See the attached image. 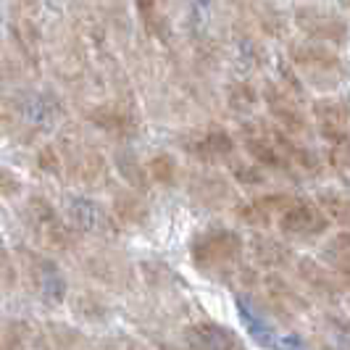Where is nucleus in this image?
<instances>
[{
	"label": "nucleus",
	"mask_w": 350,
	"mask_h": 350,
	"mask_svg": "<svg viewBox=\"0 0 350 350\" xmlns=\"http://www.w3.org/2000/svg\"><path fill=\"white\" fill-rule=\"evenodd\" d=\"M280 229L287 237H298V240H308V237H319L329 227L327 213L321 211L319 203L303 200V198H293V203L284 208L280 216Z\"/></svg>",
	"instance_id": "f03ea898"
},
{
	"label": "nucleus",
	"mask_w": 350,
	"mask_h": 350,
	"mask_svg": "<svg viewBox=\"0 0 350 350\" xmlns=\"http://www.w3.org/2000/svg\"><path fill=\"white\" fill-rule=\"evenodd\" d=\"M314 119L319 124V132L332 142L334 148H340L342 142H348V129H350V108L345 100H316L314 103Z\"/></svg>",
	"instance_id": "20e7f679"
},
{
	"label": "nucleus",
	"mask_w": 350,
	"mask_h": 350,
	"mask_svg": "<svg viewBox=\"0 0 350 350\" xmlns=\"http://www.w3.org/2000/svg\"><path fill=\"white\" fill-rule=\"evenodd\" d=\"M69 213L74 219V224L85 232H92V234H116V221L113 216L98 206L95 200H88V198H74L69 203Z\"/></svg>",
	"instance_id": "423d86ee"
},
{
	"label": "nucleus",
	"mask_w": 350,
	"mask_h": 350,
	"mask_svg": "<svg viewBox=\"0 0 350 350\" xmlns=\"http://www.w3.org/2000/svg\"><path fill=\"white\" fill-rule=\"evenodd\" d=\"M293 64L298 66L308 79H314L311 85H321V79L327 85H337V74H340V58L321 42H300L293 48Z\"/></svg>",
	"instance_id": "7ed1b4c3"
},
{
	"label": "nucleus",
	"mask_w": 350,
	"mask_h": 350,
	"mask_svg": "<svg viewBox=\"0 0 350 350\" xmlns=\"http://www.w3.org/2000/svg\"><path fill=\"white\" fill-rule=\"evenodd\" d=\"M161 5H163V0H140L142 21H145L148 27H153L156 21H161Z\"/></svg>",
	"instance_id": "2eb2a0df"
},
{
	"label": "nucleus",
	"mask_w": 350,
	"mask_h": 350,
	"mask_svg": "<svg viewBox=\"0 0 350 350\" xmlns=\"http://www.w3.org/2000/svg\"><path fill=\"white\" fill-rule=\"evenodd\" d=\"M298 27L311 37L314 42H342L348 32L345 21L324 8H298Z\"/></svg>",
	"instance_id": "39448f33"
},
{
	"label": "nucleus",
	"mask_w": 350,
	"mask_h": 350,
	"mask_svg": "<svg viewBox=\"0 0 350 350\" xmlns=\"http://www.w3.org/2000/svg\"><path fill=\"white\" fill-rule=\"evenodd\" d=\"M290 203H293L290 195H263L250 200L243 208V219L250 227H269L271 221H280V216Z\"/></svg>",
	"instance_id": "6e6552de"
},
{
	"label": "nucleus",
	"mask_w": 350,
	"mask_h": 350,
	"mask_svg": "<svg viewBox=\"0 0 350 350\" xmlns=\"http://www.w3.org/2000/svg\"><path fill=\"white\" fill-rule=\"evenodd\" d=\"M190 256L203 271H227L243 256V237L232 229H208L195 237Z\"/></svg>",
	"instance_id": "f257e3e1"
},
{
	"label": "nucleus",
	"mask_w": 350,
	"mask_h": 350,
	"mask_svg": "<svg viewBox=\"0 0 350 350\" xmlns=\"http://www.w3.org/2000/svg\"><path fill=\"white\" fill-rule=\"evenodd\" d=\"M319 206L327 213L329 221H334L337 227L350 232V198H342V195H321Z\"/></svg>",
	"instance_id": "f8f14e48"
},
{
	"label": "nucleus",
	"mask_w": 350,
	"mask_h": 350,
	"mask_svg": "<svg viewBox=\"0 0 350 350\" xmlns=\"http://www.w3.org/2000/svg\"><path fill=\"white\" fill-rule=\"evenodd\" d=\"M187 340L195 350H237V337L224 327L208 324V321L190 327Z\"/></svg>",
	"instance_id": "1a4fd4ad"
},
{
	"label": "nucleus",
	"mask_w": 350,
	"mask_h": 350,
	"mask_svg": "<svg viewBox=\"0 0 350 350\" xmlns=\"http://www.w3.org/2000/svg\"><path fill=\"white\" fill-rule=\"evenodd\" d=\"M250 250H253L256 261L263 263V266H271V269H280L290 261V250L274 237H256L250 243Z\"/></svg>",
	"instance_id": "9b49d317"
},
{
	"label": "nucleus",
	"mask_w": 350,
	"mask_h": 350,
	"mask_svg": "<svg viewBox=\"0 0 350 350\" xmlns=\"http://www.w3.org/2000/svg\"><path fill=\"white\" fill-rule=\"evenodd\" d=\"M266 103H269V111L277 119V124H282L287 132H306V116L290 92L271 85V88H266Z\"/></svg>",
	"instance_id": "0eeeda50"
},
{
	"label": "nucleus",
	"mask_w": 350,
	"mask_h": 350,
	"mask_svg": "<svg viewBox=\"0 0 350 350\" xmlns=\"http://www.w3.org/2000/svg\"><path fill=\"white\" fill-rule=\"evenodd\" d=\"M232 148H234V142L227 132H208V135L190 142V153H195L203 161H219V158L232 156Z\"/></svg>",
	"instance_id": "9d476101"
},
{
	"label": "nucleus",
	"mask_w": 350,
	"mask_h": 350,
	"mask_svg": "<svg viewBox=\"0 0 350 350\" xmlns=\"http://www.w3.org/2000/svg\"><path fill=\"white\" fill-rule=\"evenodd\" d=\"M332 250H334V256H332L334 271L350 284V250H342V247H337V245H332Z\"/></svg>",
	"instance_id": "dca6fc26"
},
{
	"label": "nucleus",
	"mask_w": 350,
	"mask_h": 350,
	"mask_svg": "<svg viewBox=\"0 0 350 350\" xmlns=\"http://www.w3.org/2000/svg\"><path fill=\"white\" fill-rule=\"evenodd\" d=\"M232 174L237 176L243 185H261L263 182V172L258 166H247V163H234L232 166Z\"/></svg>",
	"instance_id": "4468645a"
},
{
	"label": "nucleus",
	"mask_w": 350,
	"mask_h": 350,
	"mask_svg": "<svg viewBox=\"0 0 350 350\" xmlns=\"http://www.w3.org/2000/svg\"><path fill=\"white\" fill-rule=\"evenodd\" d=\"M148 172L156 176L158 182H172V179H174V158L156 156L150 163H148Z\"/></svg>",
	"instance_id": "ddd939ff"
}]
</instances>
